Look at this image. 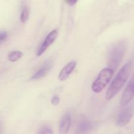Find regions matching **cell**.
<instances>
[{
  "label": "cell",
  "instance_id": "1",
  "mask_svg": "<svg viewBox=\"0 0 134 134\" xmlns=\"http://www.w3.org/2000/svg\"><path fill=\"white\" fill-rule=\"evenodd\" d=\"M132 67V63L128 62L118 73L106 93L105 98L107 100H110L113 98L124 86L130 74Z\"/></svg>",
  "mask_w": 134,
  "mask_h": 134
},
{
  "label": "cell",
  "instance_id": "2",
  "mask_svg": "<svg viewBox=\"0 0 134 134\" xmlns=\"http://www.w3.org/2000/svg\"><path fill=\"white\" fill-rule=\"evenodd\" d=\"M126 51V44L124 41H119L111 47L108 53V65L115 70L122 60Z\"/></svg>",
  "mask_w": 134,
  "mask_h": 134
},
{
  "label": "cell",
  "instance_id": "3",
  "mask_svg": "<svg viewBox=\"0 0 134 134\" xmlns=\"http://www.w3.org/2000/svg\"><path fill=\"white\" fill-rule=\"evenodd\" d=\"M114 70L110 68H104L100 71L98 77L92 86V89L95 93H99L109 84L113 75Z\"/></svg>",
  "mask_w": 134,
  "mask_h": 134
},
{
  "label": "cell",
  "instance_id": "4",
  "mask_svg": "<svg viewBox=\"0 0 134 134\" xmlns=\"http://www.w3.org/2000/svg\"><path fill=\"white\" fill-rule=\"evenodd\" d=\"M127 105L119 113L116 118V124L119 126H124L129 124L134 115V102L128 103Z\"/></svg>",
  "mask_w": 134,
  "mask_h": 134
},
{
  "label": "cell",
  "instance_id": "5",
  "mask_svg": "<svg viewBox=\"0 0 134 134\" xmlns=\"http://www.w3.org/2000/svg\"><path fill=\"white\" fill-rule=\"evenodd\" d=\"M134 96V75L128 83V86L124 90L122 95L120 103L122 106L126 105L129 103Z\"/></svg>",
  "mask_w": 134,
  "mask_h": 134
},
{
  "label": "cell",
  "instance_id": "6",
  "mask_svg": "<svg viewBox=\"0 0 134 134\" xmlns=\"http://www.w3.org/2000/svg\"><path fill=\"white\" fill-rule=\"evenodd\" d=\"M57 35L58 31L56 30H52L51 32H50L49 34H48V35H47L46 39H44V41H43V44L40 46L39 48L38 49L37 52V55L38 56L42 55L46 51H47V48L54 42L55 39L57 37Z\"/></svg>",
  "mask_w": 134,
  "mask_h": 134
},
{
  "label": "cell",
  "instance_id": "7",
  "mask_svg": "<svg viewBox=\"0 0 134 134\" xmlns=\"http://www.w3.org/2000/svg\"><path fill=\"white\" fill-rule=\"evenodd\" d=\"M52 66V62L51 60H47V61L44 62V64L42 65V66L41 67L40 69L34 75L31 77V79L32 80H37L40 79L44 77L47 73H48V71H50V69H51Z\"/></svg>",
  "mask_w": 134,
  "mask_h": 134
},
{
  "label": "cell",
  "instance_id": "8",
  "mask_svg": "<svg viewBox=\"0 0 134 134\" xmlns=\"http://www.w3.org/2000/svg\"><path fill=\"white\" fill-rule=\"evenodd\" d=\"M77 63L75 61H72L69 62V64H67L60 71V74H59L58 79L60 81H64L69 77L72 72L75 68Z\"/></svg>",
  "mask_w": 134,
  "mask_h": 134
},
{
  "label": "cell",
  "instance_id": "9",
  "mask_svg": "<svg viewBox=\"0 0 134 134\" xmlns=\"http://www.w3.org/2000/svg\"><path fill=\"white\" fill-rule=\"evenodd\" d=\"M71 123V119L69 114L63 116L59 124V132L60 133H66L69 131Z\"/></svg>",
  "mask_w": 134,
  "mask_h": 134
},
{
  "label": "cell",
  "instance_id": "10",
  "mask_svg": "<svg viewBox=\"0 0 134 134\" xmlns=\"http://www.w3.org/2000/svg\"><path fill=\"white\" fill-rule=\"evenodd\" d=\"M93 128V124L89 120H82L78 124L77 128V132L78 133H86L91 130Z\"/></svg>",
  "mask_w": 134,
  "mask_h": 134
},
{
  "label": "cell",
  "instance_id": "11",
  "mask_svg": "<svg viewBox=\"0 0 134 134\" xmlns=\"http://www.w3.org/2000/svg\"><path fill=\"white\" fill-rule=\"evenodd\" d=\"M23 56V53L19 51H13L8 55V60L11 62H14L18 61L19 59Z\"/></svg>",
  "mask_w": 134,
  "mask_h": 134
},
{
  "label": "cell",
  "instance_id": "12",
  "mask_svg": "<svg viewBox=\"0 0 134 134\" xmlns=\"http://www.w3.org/2000/svg\"><path fill=\"white\" fill-rule=\"evenodd\" d=\"M29 16V10L27 7H24L21 13L20 20L22 23H25L28 19Z\"/></svg>",
  "mask_w": 134,
  "mask_h": 134
},
{
  "label": "cell",
  "instance_id": "13",
  "mask_svg": "<svg viewBox=\"0 0 134 134\" xmlns=\"http://www.w3.org/2000/svg\"><path fill=\"white\" fill-rule=\"evenodd\" d=\"M39 133H41V134H51V133H53V132L52 131V130L48 126H43L39 130Z\"/></svg>",
  "mask_w": 134,
  "mask_h": 134
},
{
  "label": "cell",
  "instance_id": "14",
  "mask_svg": "<svg viewBox=\"0 0 134 134\" xmlns=\"http://www.w3.org/2000/svg\"><path fill=\"white\" fill-rule=\"evenodd\" d=\"M51 103L54 105H57L60 103V98L58 96H54L52 98V100H51Z\"/></svg>",
  "mask_w": 134,
  "mask_h": 134
},
{
  "label": "cell",
  "instance_id": "15",
  "mask_svg": "<svg viewBox=\"0 0 134 134\" xmlns=\"http://www.w3.org/2000/svg\"><path fill=\"white\" fill-rule=\"evenodd\" d=\"M7 37V33L6 31H2L0 32V43L3 41Z\"/></svg>",
  "mask_w": 134,
  "mask_h": 134
},
{
  "label": "cell",
  "instance_id": "16",
  "mask_svg": "<svg viewBox=\"0 0 134 134\" xmlns=\"http://www.w3.org/2000/svg\"><path fill=\"white\" fill-rule=\"evenodd\" d=\"M66 1L69 5H74L77 2V0H66Z\"/></svg>",
  "mask_w": 134,
  "mask_h": 134
}]
</instances>
